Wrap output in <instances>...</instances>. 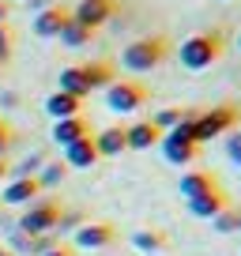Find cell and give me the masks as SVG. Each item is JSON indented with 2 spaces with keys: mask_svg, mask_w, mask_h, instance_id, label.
I'll list each match as a JSON object with an SVG mask.
<instances>
[{
  "mask_svg": "<svg viewBox=\"0 0 241 256\" xmlns=\"http://www.w3.org/2000/svg\"><path fill=\"white\" fill-rule=\"evenodd\" d=\"M226 49H230L226 30H218V26H211V30H196V34H188V38L181 42V64L192 68V72H200V68H211V64L222 60Z\"/></svg>",
  "mask_w": 241,
  "mask_h": 256,
  "instance_id": "1",
  "label": "cell"
},
{
  "mask_svg": "<svg viewBox=\"0 0 241 256\" xmlns=\"http://www.w3.org/2000/svg\"><path fill=\"white\" fill-rule=\"evenodd\" d=\"M174 56V38L170 34H147V38H136L132 46H124L120 60L132 72H154Z\"/></svg>",
  "mask_w": 241,
  "mask_h": 256,
  "instance_id": "2",
  "label": "cell"
},
{
  "mask_svg": "<svg viewBox=\"0 0 241 256\" xmlns=\"http://www.w3.org/2000/svg\"><path fill=\"white\" fill-rule=\"evenodd\" d=\"M64 215V204L56 196H38L34 204H26L19 215V234L23 238H38V234H56V222Z\"/></svg>",
  "mask_w": 241,
  "mask_h": 256,
  "instance_id": "3",
  "label": "cell"
},
{
  "mask_svg": "<svg viewBox=\"0 0 241 256\" xmlns=\"http://www.w3.org/2000/svg\"><path fill=\"white\" fill-rule=\"evenodd\" d=\"M241 124V110H238V102H218V106H211V110H200V117H196V144H208V140H215V136H226L230 128H238Z\"/></svg>",
  "mask_w": 241,
  "mask_h": 256,
  "instance_id": "4",
  "label": "cell"
},
{
  "mask_svg": "<svg viewBox=\"0 0 241 256\" xmlns=\"http://www.w3.org/2000/svg\"><path fill=\"white\" fill-rule=\"evenodd\" d=\"M151 102V87L144 80H113L106 87V106L113 113H136Z\"/></svg>",
  "mask_w": 241,
  "mask_h": 256,
  "instance_id": "5",
  "label": "cell"
},
{
  "mask_svg": "<svg viewBox=\"0 0 241 256\" xmlns=\"http://www.w3.org/2000/svg\"><path fill=\"white\" fill-rule=\"evenodd\" d=\"M38 196H46L38 177H12V181H4V188H0V204H12V208H26V204H34Z\"/></svg>",
  "mask_w": 241,
  "mask_h": 256,
  "instance_id": "6",
  "label": "cell"
},
{
  "mask_svg": "<svg viewBox=\"0 0 241 256\" xmlns=\"http://www.w3.org/2000/svg\"><path fill=\"white\" fill-rule=\"evenodd\" d=\"M113 241H117V226L110 222V218H94V222H83L80 230H76V248H110Z\"/></svg>",
  "mask_w": 241,
  "mask_h": 256,
  "instance_id": "7",
  "label": "cell"
},
{
  "mask_svg": "<svg viewBox=\"0 0 241 256\" xmlns=\"http://www.w3.org/2000/svg\"><path fill=\"white\" fill-rule=\"evenodd\" d=\"M113 16H117V0H80L72 8V19L83 23V26H90V30L106 26Z\"/></svg>",
  "mask_w": 241,
  "mask_h": 256,
  "instance_id": "8",
  "label": "cell"
},
{
  "mask_svg": "<svg viewBox=\"0 0 241 256\" xmlns=\"http://www.w3.org/2000/svg\"><path fill=\"white\" fill-rule=\"evenodd\" d=\"M72 23V8H64V4H49V8H42L38 16H34V34L38 38H60V30Z\"/></svg>",
  "mask_w": 241,
  "mask_h": 256,
  "instance_id": "9",
  "label": "cell"
},
{
  "mask_svg": "<svg viewBox=\"0 0 241 256\" xmlns=\"http://www.w3.org/2000/svg\"><path fill=\"white\" fill-rule=\"evenodd\" d=\"M162 154H166V162H174V166H192V162L200 158V144H192V140H185V136H174V132H162Z\"/></svg>",
  "mask_w": 241,
  "mask_h": 256,
  "instance_id": "10",
  "label": "cell"
},
{
  "mask_svg": "<svg viewBox=\"0 0 241 256\" xmlns=\"http://www.w3.org/2000/svg\"><path fill=\"white\" fill-rule=\"evenodd\" d=\"M98 162H102V154H98V147H94V136H83V140H76V144L64 147V166L68 170H90V166H98Z\"/></svg>",
  "mask_w": 241,
  "mask_h": 256,
  "instance_id": "11",
  "label": "cell"
},
{
  "mask_svg": "<svg viewBox=\"0 0 241 256\" xmlns=\"http://www.w3.org/2000/svg\"><path fill=\"white\" fill-rule=\"evenodd\" d=\"M222 188V181H218L215 170H188L185 177H181V196L185 200H196V196H208V192Z\"/></svg>",
  "mask_w": 241,
  "mask_h": 256,
  "instance_id": "12",
  "label": "cell"
},
{
  "mask_svg": "<svg viewBox=\"0 0 241 256\" xmlns=\"http://www.w3.org/2000/svg\"><path fill=\"white\" fill-rule=\"evenodd\" d=\"M80 76H83V83H87V90H102V87H110V83L117 80V64H113L110 56H98V60L80 64Z\"/></svg>",
  "mask_w": 241,
  "mask_h": 256,
  "instance_id": "13",
  "label": "cell"
},
{
  "mask_svg": "<svg viewBox=\"0 0 241 256\" xmlns=\"http://www.w3.org/2000/svg\"><path fill=\"white\" fill-rule=\"evenodd\" d=\"M83 136H94V132H90V120L83 117H64V120H53V144L60 147V151H64L68 144H76V140H83Z\"/></svg>",
  "mask_w": 241,
  "mask_h": 256,
  "instance_id": "14",
  "label": "cell"
},
{
  "mask_svg": "<svg viewBox=\"0 0 241 256\" xmlns=\"http://www.w3.org/2000/svg\"><path fill=\"white\" fill-rule=\"evenodd\" d=\"M124 136H128V151H151L154 144H162V132L158 124L147 120H136V124H124Z\"/></svg>",
  "mask_w": 241,
  "mask_h": 256,
  "instance_id": "15",
  "label": "cell"
},
{
  "mask_svg": "<svg viewBox=\"0 0 241 256\" xmlns=\"http://www.w3.org/2000/svg\"><path fill=\"white\" fill-rule=\"evenodd\" d=\"M94 147L102 158H117V154L128 151V136H124V124H110L94 136Z\"/></svg>",
  "mask_w": 241,
  "mask_h": 256,
  "instance_id": "16",
  "label": "cell"
},
{
  "mask_svg": "<svg viewBox=\"0 0 241 256\" xmlns=\"http://www.w3.org/2000/svg\"><path fill=\"white\" fill-rule=\"evenodd\" d=\"M230 192L226 188H215V192H208V196H196V200H188V211H192L196 218H215L218 211H226L230 208Z\"/></svg>",
  "mask_w": 241,
  "mask_h": 256,
  "instance_id": "17",
  "label": "cell"
},
{
  "mask_svg": "<svg viewBox=\"0 0 241 256\" xmlns=\"http://www.w3.org/2000/svg\"><path fill=\"white\" fill-rule=\"evenodd\" d=\"M46 113H49L53 120L80 117V113H83V98H76V94H64V90H53V94L46 98Z\"/></svg>",
  "mask_w": 241,
  "mask_h": 256,
  "instance_id": "18",
  "label": "cell"
},
{
  "mask_svg": "<svg viewBox=\"0 0 241 256\" xmlns=\"http://www.w3.org/2000/svg\"><path fill=\"white\" fill-rule=\"evenodd\" d=\"M132 248L144 252V256L166 252V248H170V234L158 230V226H151V230H136V234H132Z\"/></svg>",
  "mask_w": 241,
  "mask_h": 256,
  "instance_id": "19",
  "label": "cell"
},
{
  "mask_svg": "<svg viewBox=\"0 0 241 256\" xmlns=\"http://www.w3.org/2000/svg\"><path fill=\"white\" fill-rule=\"evenodd\" d=\"M56 90H64V94H76V98H83L87 102V83H83V76H80V64H72V68H60V83H56Z\"/></svg>",
  "mask_w": 241,
  "mask_h": 256,
  "instance_id": "20",
  "label": "cell"
},
{
  "mask_svg": "<svg viewBox=\"0 0 241 256\" xmlns=\"http://www.w3.org/2000/svg\"><path fill=\"white\" fill-rule=\"evenodd\" d=\"M94 34L98 30H90V26H83V23H68L64 30H60V46H68V49H80V46H90L94 42Z\"/></svg>",
  "mask_w": 241,
  "mask_h": 256,
  "instance_id": "21",
  "label": "cell"
},
{
  "mask_svg": "<svg viewBox=\"0 0 241 256\" xmlns=\"http://www.w3.org/2000/svg\"><path fill=\"white\" fill-rule=\"evenodd\" d=\"M68 177V166H64V158H49L46 166L38 170V181H42V188H53V184H60Z\"/></svg>",
  "mask_w": 241,
  "mask_h": 256,
  "instance_id": "22",
  "label": "cell"
},
{
  "mask_svg": "<svg viewBox=\"0 0 241 256\" xmlns=\"http://www.w3.org/2000/svg\"><path fill=\"white\" fill-rule=\"evenodd\" d=\"M188 113H196V110H181V106H170V110H158L151 117V124H158V132H170L174 124H181V120L188 117Z\"/></svg>",
  "mask_w": 241,
  "mask_h": 256,
  "instance_id": "23",
  "label": "cell"
},
{
  "mask_svg": "<svg viewBox=\"0 0 241 256\" xmlns=\"http://www.w3.org/2000/svg\"><path fill=\"white\" fill-rule=\"evenodd\" d=\"M238 222H241V208H234V204L211 218V226H215L218 234H234V230H238Z\"/></svg>",
  "mask_w": 241,
  "mask_h": 256,
  "instance_id": "24",
  "label": "cell"
},
{
  "mask_svg": "<svg viewBox=\"0 0 241 256\" xmlns=\"http://www.w3.org/2000/svg\"><path fill=\"white\" fill-rule=\"evenodd\" d=\"M42 166H46V154L34 151L30 158H23L19 166H12V174H16V177H38V170H42Z\"/></svg>",
  "mask_w": 241,
  "mask_h": 256,
  "instance_id": "25",
  "label": "cell"
},
{
  "mask_svg": "<svg viewBox=\"0 0 241 256\" xmlns=\"http://www.w3.org/2000/svg\"><path fill=\"white\" fill-rule=\"evenodd\" d=\"M12 53H16V30L12 23H0V64H8Z\"/></svg>",
  "mask_w": 241,
  "mask_h": 256,
  "instance_id": "26",
  "label": "cell"
},
{
  "mask_svg": "<svg viewBox=\"0 0 241 256\" xmlns=\"http://www.w3.org/2000/svg\"><path fill=\"white\" fill-rule=\"evenodd\" d=\"M16 144H19V132H16L4 117H0V158H8V151H12Z\"/></svg>",
  "mask_w": 241,
  "mask_h": 256,
  "instance_id": "27",
  "label": "cell"
},
{
  "mask_svg": "<svg viewBox=\"0 0 241 256\" xmlns=\"http://www.w3.org/2000/svg\"><path fill=\"white\" fill-rule=\"evenodd\" d=\"M42 256H80V248L76 245H68V241H56L49 252H42Z\"/></svg>",
  "mask_w": 241,
  "mask_h": 256,
  "instance_id": "28",
  "label": "cell"
},
{
  "mask_svg": "<svg viewBox=\"0 0 241 256\" xmlns=\"http://www.w3.org/2000/svg\"><path fill=\"white\" fill-rule=\"evenodd\" d=\"M226 154H230V162H238V166H241V136H238V132L226 140Z\"/></svg>",
  "mask_w": 241,
  "mask_h": 256,
  "instance_id": "29",
  "label": "cell"
},
{
  "mask_svg": "<svg viewBox=\"0 0 241 256\" xmlns=\"http://www.w3.org/2000/svg\"><path fill=\"white\" fill-rule=\"evenodd\" d=\"M8 177H12V162H8V158H0V184L8 181Z\"/></svg>",
  "mask_w": 241,
  "mask_h": 256,
  "instance_id": "30",
  "label": "cell"
},
{
  "mask_svg": "<svg viewBox=\"0 0 241 256\" xmlns=\"http://www.w3.org/2000/svg\"><path fill=\"white\" fill-rule=\"evenodd\" d=\"M8 19H12V4H8V0H0V23H8Z\"/></svg>",
  "mask_w": 241,
  "mask_h": 256,
  "instance_id": "31",
  "label": "cell"
},
{
  "mask_svg": "<svg viewBox=\"0 0 241 256\" xmlns=\"http://www.w3.org/2000/svg\"><path fill=\"white\" fill-rule=\"evenodd\" d=\"M0 256H16V252H8V248H0Z\"/></svg>",
  "mask_w": 241,
  "mask_h": 256,
  "instance_id": "32",
  "label": "cell"
},
{
  "mask_svg": "<svg viewBox=\"0 0 241 256\" xmlns=\"http://www.w3.org/2000/svg\"><path fill=\"white\" fill-rule=\"evenodd\" d=\"M238 136H241V124H238Z\"/></svg>",
  "mask_w": 241,
  "mask_h": 256,
  "instance_id": "33",
  "label": "cell"
},
{
  "mask_svg": "<svg viewBox=\"0 0 241 256\" xmlns=\"http://www.w3.org/2000/svg\"><path fill=\"white\" fill-rule=\"evenodd\" d=\"M238 230H241V222H238Z\"/></svg>",
  "mask_w": 241,
  "mask_h": 256,
  "instance_id": "34",
  "label": "cell"
},
{
  "mask_svg": "<svg viewBox=\"0 0 241 256\" xmlns=\"http://www.w3.org/2000/svg\"><path fill=\"white\" fill-rule=\"evenodd\" d=\"M238 46H241V38H238Z\"/></svg>",
  "mask_w": 241,
  "mask_h": 256,
  "instance_id": "35",
  "label": "cell"
},
{
  "mask_svg": "<svg viewBox=\"0 0 241 256\" xmlns=\"http://www.w3.org/2000/svg\"><path fill=\"white\" fill-rule=\"evenodd\" d=\"M0 68H4V64H0Z\"/></svg>",
  "mask_w": 241,
  "mask_h": 256,
  "instance_id": "36",
  "label": "cell"
},
{
  "mask_svg": "<svg viewBox=\"0 0 241 256\" xmlns=\"http://www.w3.org/2000/svg\"><path fill=\"white\" fill-rule=\"evenodd\" d=\"M8 4H12V0H8Z\"/></svg>",
  "mask_w": 241,
  "mask_h": 256,
  "instance_id": "37",
  "label": "cell"
}]
</instances>
